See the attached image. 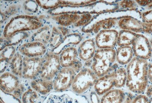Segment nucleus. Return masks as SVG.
Segmentation results:
<instances>
[{"instance_id": "35", "label": "nucleus", "mask_w": 152, "mask_h": 103, "mask_svg": "<svg viewBox=\"0 0 152 103\" xmlns=\"http://www.w3.org/2000/svg\"><path fill=\"white\" fill-rule=\"evenodd\" d=\"M93 18V15L90 13H86L81 14L80 18L76 23L74 26L76 28L85 26L89 23Z\"/></svg>"}, {"instance_id": "36", "label": "nucleus", "mask_w": 152, "mask_h": 103, "mask_svg": "<svg viewBox=\"0 0 152 103\" xmlns=\"http://www.w3.org/2000/svg\"><path fill=\"white\" fill-rule=\"evenodd\" d=\"M141 17L142 19V21L145 22L152 23V9L143 12L141 15Z\"/></svg>"}, {"instance_id": "47", "label": "nucleus", "mask_w": 152, "mask_h": 103, "mask_svg": "<svg viewBox=\"0 0 152 103\" xmlns=\"http://www.w3.org/2000/svg\"><path fill=\"white\" fill-rule=\"evenodd\" d=\"M149 101H150V103H152V97L150 99V100Z\"/></svg>"}, {"instance_id": "1", "label": "nucleus", "mask_w": 152, "mask_h": 103, "mask_svg": "<svg viewBox=\"0 0 152 103\" xmlns=\"http://www.w3.org/2000/svg\"><path fill=\"white\" fill-rule=\"evenodd\" d=\"M147 61L134 57L127 65L126 85L133 93L141 94L148 85Z\"/></svg>"}, {"instance_id": "33", "label": "nucleus", "mask_w": 152, "mask_h": 103, "mask_svg": "<svg viewBox=\"0 0 152 103\" xmlns=\"http://www.w3.org/2000/svg\"><path fill=\"white\" fill-rule=\"evenodd\" d=\"M96 2V1H61V5L81 7L92 4Z\"/></svg>"}, {"instance_id": "15", "label": "nucleus", "mask_w": 152, "mask_h": 103, "mask_svg": "<svg viewBox=\"0 0 152 103\" xmlns=\"http://www.w3.org/2000/svg\"><path fill=\"white\" fill-rule=\"evenodd\" d=\"M71 93H56L50 95L45 103H87L83 99Z\"/></svg>"}, {"instance_id": "12", "label": "nucleus", "mask_w": 152, "mask_h": 103, "mask_svg": "<svg viewBox=\"0 0 152 103\" xmlns=\"http://www.w3.org/2000/svg\"><path fill=\"white\" fill-rule=\"evenodd\" d=\"M119 28L123 30L131 31L138 33H143L144 22L133 17H123L118 21Z\"/></svg>"}, {"instance_id": "26", "label": "nucleus", "mask_w": 152, "mask_h": 103, "mask_svg": "<svg viewBox=\"0 0 152 103\" xmlns=\"http://www.w3.org/2000/svg\"><path fill=\"white\" fill-rule=\"evenodd\" d=\"M64 38V36L58 28L53 27L48 43L50 48L53 50L56 49L62 43Z\"/></svg>"}, {"instance_id": "3", "label": "nucleus", "mask_w": 152, "mask_h": 103, "mask_svg": "<svg viewBox=\"0 0 152 103\" xmlns=\"http://www.w3.org/2000/svg\"><path fill=\"white\" fill-rule=\"evenodd\" d=\"M116 51L113 49L98 48L93 58L91 70L98 77L113 71L117 68Z\"/></svg>"}, {"instance_id": "18", "label": "nucleus", "mask_w": 152, "mask_h": 103, "mask_svg": "<svg viewBox=\"0 0 152 103\" xmlns=\"http://www.w3.org/2000/svg\"><path fill=\"white\" fill-rule=\"evenodd\" d=\"M81 14L66 13L53 16L52 19L59 25L64 27L75 25L80 18Z\"/></svg>"}, {"instance_id": "23", "label": "nucleus", "mask_w": 152, "mask_h": 103, "mask_svg": "<svg viewBox=\"0 0 152 103\" xmlns=\"http://www.w3.org/2000/svg\"><path fill=\"white\" fill-rule=\"evenodd\" d=\"M82 38L80 34L77 33L69 34L65 36L63 41L59 46L53 51L58 55L61 54L66 46L70 44L77 45L79 44L82 41Z\"/></svg>"}, {"instance_id": "8", "label": "nucleus", "mask_w": 152, "mask_h": 103, "mask_svg": "<svg viewBox=\"0 0 152 103\" xmlns=\"http://www.w3.org/2000/svg\"><path fill=\"white\" fill-rule=\"evenodd\" d=\"M132 45L135 57L146 60L151 57L152 47L150 41L146 36L138 34Z\"/></svg>"}, {"instance_id": "4", "label": "nucleus", "mask_w": 152, "mask_h": 103, "mask_svg": "<svg viewBox=\"0 0 152 103\" xmlns=\"http://www.w3.org/2000/svg\"><path fill=\"white\" fill-rule=\"evenodd\" d=\"M127 72L123 67L115 69L102 77H99L94 86L95 91L99 95L105 94L112 88H121L126 83Z\"/></svg>"}, {"instance_id": "14", "label": "nucleus", "mask_w": 152, "mask_h": 103, "mask_svg": "<svg viewBox=\"0 0 152 103\" xmlns=\"http://www.w3.org/2000/svg\"><path fill=\"white\" fill-rule=\"evenodd\" d=\"M96 44L94 40L88 39L81 43L78 50V56L82 60H91L96 52Z\"/></svg>"}, {"instance_id": "22", "label": "nucleus", "mask_w": 152, "mask_h": 103, "mask_svg": "<svg viewBox=\"0 0 152 103\" xmlns=\"http://www.w3.org/2000/svg\"><path fill=\"white\" fill-rule=\"evenodd\" d=\"M125 98L123 90L113 89L104 94L101 99L100 103H122Z\"/></svg>"}, {"instance_id": "37", "label": "nucleus", "mask_w": 152, "mask_h": 103, "mask_svg": "<svg viewBox=\"0 0 152 103\" xmlns=\"http://www.w3.org/2000/svg\"><path fill=\"white\" fill-rule=\"evenodd\" d=\"M131 103H150V101L147 96L140 94L136 96Z\"/></svg>"}, {"instance_id": "11", "label": "nucleus", "mask_w": 152, "mask_h": 103, "mask_svg": "<svg viewBox=\"0 0 152 103\" xmlns=\"http://www.w3.org/2000/svg\"><path fill=\"white\" fill-rule=\"evenodd\" d=\"M19 52L24 57L29 58L39 57L46 53V45L38 42L30 41L24 43L18 49Z\"/></svg>"}, {"instance_id": "27", "label": "nucleus", "mask_w": 152, "mask_h": 103, "mask_svg": "<svg viewBox=\"0 0 152 103\" xmlns=\"http://www.w3.org/2000/svg\"><path fill=\"white\" fill-rule=\"evenodd\" d=\"M19 9H20V6L19 5H13L9 7L4 12L1 11V24L6 21L9 18V17L16 14L18 12Z\"/></svg>"}, {"instance_id": "21", "label": "nucleus", "mask_w": 152, "mask_h": 103, "mask_svg": "<svg viewBox=\"0 0 152 103\" xmlns=\"http://www.w3.org/2000/svg\"><path fill=\"white\" fill-rule=\"evenodd\" d=\"M134 52L131 46H121L116 51V60L119 64H128L132 59Z\"/></svg>"}, {"instance_id": "38", "label": "nucleus", "mask_w": 152, "mask_h": 103, "mask_svg": "<svg viewBox=\"0 0 152 103\" xmlns=\"http://www.w3.org/2000/svg\"><path fill=\"white\" fill-rule=\"evenodd\" d=\"M10 63L7 62L5 59L2 58H1V64H0V70H1V73H3L5 70L9 66Z\"/></svg>"}, {"instance_id": "34", "label": "nucleus", "mask_w": 152, "mask_h": 103, "mask_svg": "<svg viewBox=\"0 0 152 103\" xmlns=\"http://www.w3.org/2000/svg\"><path fill=\"white\" fill-rule=\"evenodd\" d=\"M118 7L121 9L135 10L138 7V5L135 1H119L117 4Z\"/></svg>"}, {"instance_id": "41", "label": "nucleus", "mask_w": 152, "mask_h": 103, "mask_svg": "<svg viewBox=\"0 0 152 103\" xmlns=\"http://www.w3.org/2000/svg\"><path fill=\"white\" fill-rule=\"evenodd\" d=\"M58 28L59 30L61 31L63 36H66L67 35L69 34V30L68 28L59 25L58 27Z\"/></svg>"}, {"instance_id": "19", "label": "nucleus", "mask_w": 152, "mask_h": 103, "mask_svg": "<svg viewBox=\"0 0 152 103\" xmlns=\"http://www.w3.org/2000/svg\"><path fill=\"white\" fill-rule=\"evenodd\" d=\"M30 36L28 32H23L14 34L7 38L1 37V51L5 47L9 46H15Z\"/></svg>"}, {"instance_id": "2", "label": "nucleus", "mask_w": 152, "mask_h": 103, "mask_svg": "<svg viewBox=\"0 0 152 103\" xmlns=\"http://www.w3.org/2000/svg\"><path fill=\"white\" fill-rule=\"evenodd\" d=\"M42 26V22L37 16L28 15L15 16L5 25L3 37L7 38L18 32L37 30Z\"/></svg>"}, {"instance_id": "24", "label": "nucleus", "mask_w": 152, "mask_h": 103, "mask_svg": "<svg viewBox=\"0 0 152 103\" xmlns=\"http://www.w3.org/2000/svg\"><path fill=\"white\" fill-rule=\"evenodd\" d=\"M10 65L12 72L13 74L20 78L23 77V58L21 54L19 52L16 53Z\"/></svg>"}, {"instance_id": "44", "label": "nucleus", "mask_w": 152, "mask_h": 103, "mask_svg": "<svg viewBox=\"0 0 152 103\" xmlns=\"http://www.w3.org/2000/svg\"><path fill=\"white\" fill-rule=\"evenodd\" d=\"M146 96L150 97L152 96V85H149L146 88Z\"/></svg>"}, {"instance_id": "9", "label": "nucleus", "mask_w": 152, "mask_h": 103, "mask_svg": "<svg viewBox=\"0 0 152 103\" xmlns=\"http://www.w3.org/2000/svg\"><path fill=\"white\" fill-rule=\"evenodd\" d=\"M44 59V57L29 58L24 57L23 77L26 79H33L40 74Z\"/></svg>"}, {"instance_id": "39", "label": "nucleus", "mask_w": 152, "mask_h": 103, "mask_svg": "<svg viewBox=\"0 0 152 103\" xmlns=\"http://www.w3.org/2000/svg\"><path fill=\"white\" fill-rule=\"evenodd\" d=\"M135 1L138 5L142 7H148L152 4V0H142Z\"/></svg>"}, {"instance_id": "32", "label": "nucleus", "mask_w": 152, "mask_h": 103, "mask_svg": "<svg viewBox=\"0 0 152 103\" xmlns=\"http://www.w3.org/2000/svg\"><path fill=\"white\" fill-rule=\"evenodd\" d=\"M1 101L4 103H21L18 97L14 94L5 93L1 89Z\"/></svg>"}, {"instance_id": "6", "label": "nucleus", "mask_w": 152, "mask_h": 103, "mask_svg": "<svg viewBox=\"0 0 152 103\" xmlns=\"http://www.w3.org/2000/svg\"><path fill=\"white\" fill-rule=\"evenodd\" d=\"M42 67L40 73L41 78L51 81L56 76L61 66L59 55L53 51L48 52L44 57Z\"/></svg>"}, {"instance_id": "28", "label": "nucleus", "mask_w": 152, "mask_h": 103, "mask_svg": "<svg viewBox=\"0 0 152 103\" xmlns=\"http://www.w3.org/2000/svg\"><path fill=\"white\" fill-rule=\"evenodd\" d=\"M16 53L15 46L6 47L1 51V58L10 63Z\"/></svg>"}, {"instance_id": "17", "label": "nucleus", "mask_w": 152, "mask_h": 103, "mask_svg": "<svg viewBox=\"0 0 152 103\" xmlns=\"http://www.w3.org/2000/svg\"><path fill=\"white\" fill-rule=\"evenodd\" d=\"M51 30L49 25H46L37 30L30 36V41L38 42L45 45L48 44Z\"/></svg>"}, {"instance_id": "30", "label": "nucleus", "mask_w": 152, "mask_h": 103, "mask_svg": "<svg viewBox=\"0 0 152 103\" xmlns=\"http://www.w3.org/2000/svg\"><path fill=\"white\" fill-rule=\"evenodd\" d=\"M40 7L45 9H53L61 5V1H36Z\"/></svg>"}, {"instance_id": "13", "label": "nucleus", "mask_w": 152, "mask_h": 103, "mask_svg": "<svg viewBox=\"0 0 152 103\" xmlns=\"http://www.w3.org/2000/svg\"><path fill=\"white\" fill-rule=\"evenodd\" d=\"M1 90L8 93L14 91L19 84L17 76L13 73L6 72L3 73L0 78Z\"/></svg>"}, {"instance_id": "48", "label": "nucleus", "mask_w": 152, "mask_h": 103, "mask_svg": "<svg viewBox=\"0 0 152 103\" xmlns=\"http://www.w3.org/2000/svg\"><path fill=\"white\" fill-rule=\"evenodd\" d=\"M0 103H3V102L2 101H1V102H0Z\"/></svg>"}, {"instance_id": "16", "label": "nucleus", "mask_w": 152, "mask_h": 103, "mask_svg": "<svg viewBox=\"0 0 152 103\" xmlns=\"http://www.w3.org/2000/svg\"><path fill=\"white\" fill-rule=\"evenodd\" d=\"M78 50L74 47H69L62 50L59 56L61 66L62 67H71L78 60Z\"/></svg>"}, {"instance_id": "40", "label": "nucleus", "mask_w": 152, "mask_h": 103, "mask_svg": "<svg viewBox=\"0 0 152 103\" xmlns=\"http://www.w3.org/2000/svg\"><path fill=\"white\" fill-rule=\"evenodd\" d=\"M23 91V87L21 85H19L14 91V95L17 97H19L21 95Z\"/></svg>"}, {"instance_id": "45", "label": "nucleus", "mask_w": 152, "mask_h": 103, "mask_svg": "<svg viewBox=\"0 0 152 103\" xmlns=\"http://www.w3.org/2000/svg\"><path fill=\"white\" fill-rule=\"evenodd\" d=\"M148 8L149 9H152V4L150 5H149V6L148 7Z\"/></svg>"}, {"instance_id": "10", "label": "nucleus", "mask_w": 152, "mask_h": 103, "mask_svg": "<svg viewBox=\"0 0 152 103\" xmlns=\"http://www.w3.org/2000/svg\"><path fill=\"white\" fill-rule=\"evenodd\" d=\"M118 33L113 29L100 31L95 38L96 46L99 49H113L117 44Z\"/></svg>"}, {"instance_id": "46", "label": "nucleus", "mask_w": 152, "mask_h": 103, "mask_svg": "<svg viewBox=\"0 0 152 103\" xmlns=\"http://www.w3.org/2000/svg\"><path fill=\"white\" fill-rule=\"evenodd\" d=\"M150 41V44H151V46L152 47V37L151 38V40Z\"/></svg>"}, {"instance_id": "43", "label": "nucleus", "mask_w": 152, "mask_h": 103, "mask_svg": "<svg viewBox=\"0 0 152 103\" xmlns=\"http://www.w3.org/2000/svg\"><path fill=\"white\" fill-rule=\"evenodd\" d=\"M148 79L152 84V64H148Z\"/></svg>"}, {"instance_id": "42", "label": "nucleus", "mask_w": 152, "mask_h": 103, "mask_svg": "<svg viewBox=\"0 0 152 103\" xmlns=\"http://www.w3.org/2000/svg\"><path fill=\"white\" fill-rule=\"evenodd\" d=\"M97 94L94 92H93L91 95V101L92 103H99Z\"/></svg>"}, {"instance_id": "25", "label": "nucleus", "mask_w": 152, "mask_h": 103, "mask_svg": "<svg viewBox=\"0 0 152 103\" xmlns=\"http://www.w3.org/2000/svg\"><path fill=\"white\" fill-rule=\"evenodd\" d=\"M138 34L131 31L121 30L119 32L117 44L119 47L131 46Z\"/></svg>"}, {"instance_id": "7", "label": "nucleus", "mask_w": 152, "mask_h": 103, "mask_svg": "<svg viewBox=\"0 0 152 103\" xmlns=\"http://www.w3.org/2000/svg\"><path fill=\"white\" fill-rule=\"evenodd\" d=\"M76 72L72 67H63L60 70L53 81V88L58 92H63L72 84Z\"/></svg>"}, {"instance_id": "29", "label": "nucleus", "mask_w": 152, "mask_h": 103, "mask_svg": "<svg viewBox=\"0 0 152 103\" xmlns=\"http://www.w3.org/2000/svg\"><path fill=\"white\" fill-rule=\"evenodd\" d=\"M38 97L36 91L32 89H28L23 95L22 103H36Z\"/></svg>"}, {"instance_id": "20", "label": "nucleus", "mask_w": 152, "mask_h": 103, "mask_svg": "<svg viewBox=\"0 0 152 103\" xmlns=\"http://www.w3.org/2000/svg\"><path fill=\"white\" fill-rule=\"evenodd\" d=\"M31 86L35 91L45 95L49 93L53 88V82L52 80L50 81L40 78L32 80Z\"/></svg>"}, {"instance_id": "5", "label": "nucleus", "mask_w": 152, "mask_h": 103, "mask_svg": "<svg viewBox=\"0 0 152 103\" xmlns=\"http://www.w3.org/2000/svg\"><path fill=\"white\" fill-rule=\"evenodd\" d=\"M98 79V77L93 70L88 68L81 70L75 77L72 89L77 94H81L93 86Z\"/></svg>"}, {"instance_id": "31", "label": "nucleus", "mask_w": 152, "mask_h": 103, "mask_svg": "<svg viewBox=\"0 0 152 103\" xmlns=\"http://www.w3.org/2000/svg\"><path fill=\"white\" fill-rule=\"evenodd\" d=\"M39 7L36 1H26L23 5L24 12L27 14L37 13L39 10Z\"/></svg>"}]
</instances>
